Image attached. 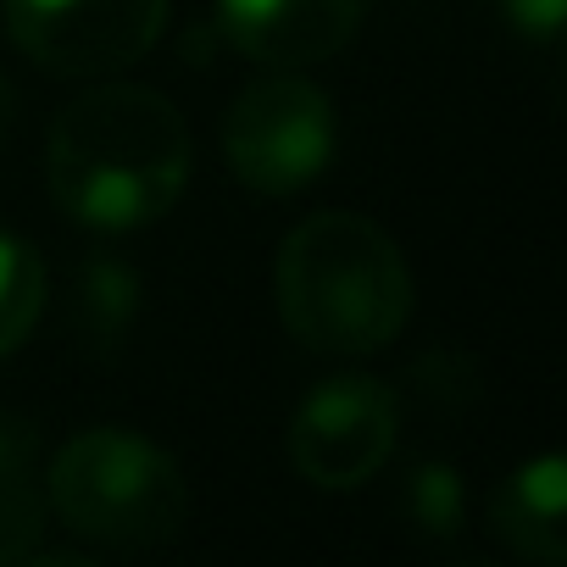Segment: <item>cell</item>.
Here are the masks:
<instances>
[{
	"instance_id": "cell-1",
	"label": "cell",
	"mask_w": 567,
	"mask_h": 567,
	"mask_svg": "<svg viewBox=\"0 0 567 567\" xmlns=\"http://www.w3.org/2000/svg\"><path fill=\"white\" fill-rule=\"evenodd\" d=\"M184 112L145 84H95L56 123L45 178L56 206L95 234H134L167 217L189 184Z\"/></svg>"
},
{
	"instance_id": "cell-2",
	"label": "cell",
	"mask_w": 567,
	"mask_h": 567,
	"mask_svg": "<svg viewBox=\"0 0 567 567\" xmlns=\"http://www.w3.org/2000/svg\"><path fill=\"white\" fill-rule=\"evenodd\" d=\"M278 318L318 357H373L412 318L401 245L362 212H312L278 245Z\"/></svg>"
},
{
	"instance_id": "cell-3",
	"label": "cell",
	"mask_w": 567,
	"mask_h": 567,
	"mask_svg": "<svg viewBox=\"0 0 567 567\" xmlns=\"http://www.w3.org/2000/svg\"><path fill=\"white\" fill-rule=\"evenodd\" d=\"M45 506L106 550H151L189 523V484L156 440L134 429H84L51 456Z\"/></svg>"
},
{
	"instance_id": "cell-4",
	"label": "cell",
	"mask_w": 567,
	"mask_h": 567,
	"mask_svg": "<svg viewBox=\"0 0 567 567\" xmlns=\"http://www.w3.org/2000/svg\"><path fill=\"white\" fill-rule=\"evenodd\" d=\"M340 128L334 106L312 79L278 68V79H256L223 117V156L234 178L256 195H301L334 162Z\"/></svg>"
},
{
	"instance_id": "cell-5",
	"label": "cell",
	"mask_w": 567,
	"mask_h": 567,
	"mask_svg": "<svg viewBox=\"0 0 567 567\" xmlns=\"http://www.w3.org/2000/svg\"><path fill=\"white\" fill-rule=\"evenodd\" d=\"M0 12L12 45L56 79H112L167 29V0H0Z\"/></svg>"
},
{
	"instance_id": "cell-6",
	"label": "cell",
	"mask_w": 567,
	"mask_h": 567,
	"mask_svg": "<svg viewBox=\"0 0 567 567\" xmlns=\"http://www.w3.org/2000/svg\"><path fill=\"white\" fill-rule=\"evenodd\" d=\"M395 395L368 373L323 379L290 417V462L312 489H357L395 451Z\"/></svg>"
},
{
	"instance_id": "cell-7",
	"label": "cell",
	"mask_w": 567,
	"mask_h": 567,
	"mask_svg": "<svg viewBox=\"0 0 567 567\" xmlns=\"http://www.w3.org/2000/svg\"><path fill=\"white\" fill-rule=\"evenodd\" d=\"M362 29V0H217V34L256 68H312Z\"/></svg>"
},
{
	"instance_id": "cell-8",
	"label": "cell",
	"mask_w": 567,
	"mask_h": 567,
	"mask_svg": "<svg viewBox=\"0 0 567 567\" xmlns=\"http://www.w3.org/2000/svg\"><path fill=\"white\" fill-rule=\"evenodd\" d=\"M489 528L512 556L561 567L567 561V462L545 451L512 467L489 495Z\"/></svg>"
},
{
	"instance_id": "cell-9",
	"label": "cell",
	"mask_w": 567,
	"mask_h": 567,
	"mask_svg": "<svg viewBox=\"0 0 567 567\" xmlns=\"http://www.w3.org/2000/svg\"><path fill=\"white\" fill-rule=\"evenodd\" d=\"M45 534L40 489V434L34 423L0 412V567L29 561Z\"/></svg>"
},
{
	"instance_id": "cell-10",
	"label": "cell",
	"mask_w": 567,
	"mask_h": 567,
	"mask_svg": "<svg viewBox=\"0 0 567 567\" xmlns=\"http://www.w3.org/2000/svg\"><path fill=\"white\" fill-rule=\"evenodd\" d=\"M134 318H140V278H134V267H123L112 256H95L84 267V278H79V323H84L90 346H101V351L123 346Z\"/></svg>"
},
{
	"instance_id": "cell-11",
	"label": "cell",
	"mask_w": 567,
	"mask_h": 567,
	"mask_svg": "<svg viewBox=\"0 0 567 567\" xmlns=\"http://www.w3.org/2000/svg\"><path fill=\"white\" fill-rule=\"evenodd\" d=\"M45 312V267L40 250L0 228V357H12Z\"/></svg>"
},
{
	"instance_id": "cell-12",
	"label": "cell",
	"mask_w": 567,
	"mask_h": 567,
	"mask_svg": "<svg viewBox=\"0 0 567 567\" xmlns=\"http://www.w3.org/2000/svg\"><path fill=\"white\" fill-rule=\"evenodd\" d=\"M406 512H412V523H417L423 534L451 539V534L462 528V517H467V489H462L456 467L423 462V467L412 473V484H406Z\"/></svg>"
},
{
	"instance_id": "cell-13",
	"label": "cell",
	"mask_w": 567,
	"mask_h": 567,
	"mask_svg": "<svg viewBox=\"0 0 567 567\" xmlns=\"http://www.w3.org/2000/svg\"><path fill=\"white\" fill-rule=\"evenodd\" d=\"M501 12H506V23H512L523 40L556 45L561 18H567V0H501Z\"/></svg>"
},
{
	"instance_id": "cell-14",
	"label": "cell",
	"mask_w": 567,
	"mask_h": 567,
	"mask_svg": "<svg viewBox=\"0 0 567 567\" xmlns=\"http://www.w3.org/2000/svg\"><path fill=\"white\" fill-rule=\"evenodd\" d=\"M12 123H18V95H12V79L0 73V151L12 140Z\"/></svg>"
}]
</instances>
